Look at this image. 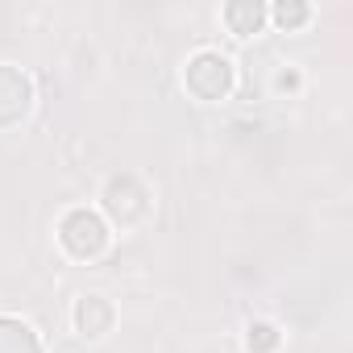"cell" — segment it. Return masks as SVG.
<instances>
[{
	"label": "cell",
	"instance_id": "6da1fadb",
	"mask_svg": "<svg viewBox=\"0 0 353 353\" xmlns=\"http://www.w3.org/2000/svg\"><path fill=\"white\" fill-rule=\"evenodd\" d=\"M63 241H67L71 254L88 258V254H100V250H104L108 233H104L100 216H92V212H71V216L63 221Z\"/></svg>",
	"mask_w": 353,
	"mask_h": 353
},
{
	"label": "cell",
	"instance_id": "7a4b0ae2",
	"mask_svg": "<svg viewBox=\"0 0 353 353\" xmlns=\"http://www.w3.org/2000/svg\"><path fill=\"white\" fill-rule=\"evenodd\" d=\"M188 88H192L196 96H204V100L225 96V88H229V63H225L221 54H200V59L188 67Z\"/></svg>",
	"mask_w": 353,
	"mask_h": 353
},
{
	"label": "cell",
	"instance_id": "3957f363",
	"mask_svg": "<svg viewBox=\"0 0 353 353\" xmlns=\"http://www.w3.org/2000/svg\"><path fill=\"white\" fill-rule=\"evenodd\" d=\"M225 17H229L233 34H254V30L262 26V9H258V5H233Z\"/></svg>",
	"mask_w": 353,
	"mask_h": 353
},
{
	"label": "cell",
	"instance_id": "277c9868",
	"mask_svg": "<svg viewBox=\"0 0 353 353\" xmlns=\"http://www.w3.org/2000/svg\"><path fill=\"white\" fill-rule=\"evenodd\" d=\"M270 345H274V328H270V324L250 328V349H270Z\"/></svg>",
	"mask_w": 353,
	"mask_h": 353
},
{
	"label": "cell",
	"instance_id": "5b68a950",
	"mask_svg": "<svg viewBox=\"0 0 353 353\" xmlns=\"http://www.w3.org/2000/svg\"><path fill=\"white\" fill-rule=\"evenodd\" d=\"M274 17H279V21H283V26H299V21H303V17H307V9H299V5H295V9H287V5H283V9H279V13H274Z\"/></svg>",
	"mask_w": 353,
	"mask_h": 353
}]
</instances>
